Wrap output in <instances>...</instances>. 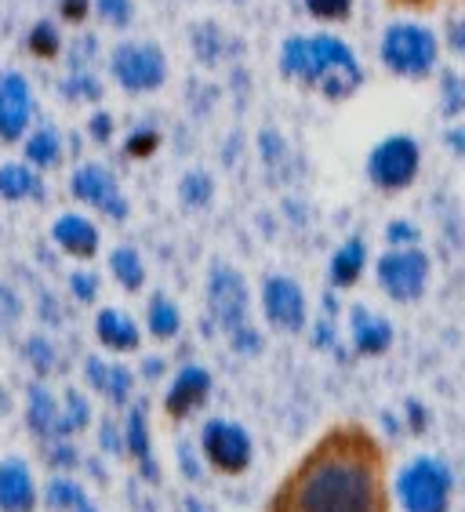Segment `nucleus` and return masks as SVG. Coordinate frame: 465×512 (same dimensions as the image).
Instances as JSON below:
<instances>
[{"mask_svg": "<svg viewBox=\"0 0 465 512\" xmlns=\"http://www.w3.org/2000/svg\"><path fill=\"white\" fill-rule=\"evenodd\" d=\"M277 512H386L371 440L357 429L327 436L287 480Z\"/></svg>", "mask_w": 465, "mask_h": 512, "instance_id": "1", "label": "nucleus"}, {"mask_svg": "<svg viewBox=\"0 0 465 512\" xmlns=\"http://www.w3.org/2000/svg\"><path fill=\"white\" fill-rule=\"evenodd\" d=\"M280 69L287 77L313 80L331 95L342 99L360 84V66L353 59V51L335 37H295L284 44L280 55Z\"/></svg>", "mask_w": 465, "mask_h": 512, "instance_id": "2", "label": "nucleus"}, {"mask_svg": "<svg viewBox=\"0 0 465 512\" xmlns=\"http://www.w3.org/2000/svg\"><path fill=\"white\" fill-rule=\"evenodd\" d=\"M382 59L393 73L404 77H422L436 62V37L415 22H396L389 26L386 40H382Z\"/></svg>", "mask_w": 465, "mask_h": 512, "instance_id": "3", "label": "nucleus"}, {"mask_svg": "<svg viewBox=\"0 0 465 512\" xmlns=\"http://www.w3.org/2000/svg\"><path fill=\"white\" fill-rule=\"evenodd\" d=\"M400 502L407 512H447V494H451V476L433 458H418L396 480Z\"/></svg>", "mask_w": 465, "mask_h": 512, "instance_id": "4", "label": "nucleus"}, {"mask_svg": "<svg viewBox=\"0 0 465 512\" xmlns=\"http://www.w3.org/2000/svg\"><path fill=\"white\" fill-rule=\"evenodd\" d=\"M109 69L128 91H157L168 77V62L153 44H124L113 51Z\"/></svg>", "mask_w": 465, "mask_h": 512, "instance_id": "5", "label": "nucleus"}, {"mask_svg": "<svg viewBox=\"0 0 465 512\" xmlns=\"http://www.w3.org/2000/svg\"><path fill=\"white\" fill-rule=\"evenodd\" d=\"M211 306H215V316L222 320V327L240 335L244 349H255V335H248V324H244V316H248V287H244L240 273L215 269V276H211Z\"/></svg>", "mask_w": 465, "mask_h": 512, "instance_id": "6", "label": "nucleus"}, {"mask_svg": "<svg viewBox=\"0 0 465 512\" xmlns=\"http://www.w3.org/2000/svg\"><path fill=\"white\" fill-rule=\"evenodd\" d=\"M375 186L382 189H404L418 171V146L415 138L407 135H393L386 138L382 146L371 153V164H367Z\"/></svg>", "mask_w": 465, "mask_h": 512, "instance_id": "7", "label": "nucleus"}, {"mask_svg": "<svg viewBox=\"0 0 465 512\" xmlns=\"http://www.w3.org/2000/svg\"><path fill=\"white\" fill-rule=\"evenodd\" d=\"M426 276H429V262L422 251H393L378 262V280L386 287L396 302H411L426 291Z\"/></svg>", "mask_w": 465, "mask_h": 512, "instance_id": "8", "label": "nucleus"}, {"mask_svg": "<svg viewBox=\"0 0 465 512\" xmlns=\"http://www.w3.org/2000/svg\"><path fill=\"white\" fill-rule=\"evenodd\" d=\"M204 454L222 473H244L251 465V440L233 422H208L204 425Z\"/></svg>", "mask_w": 465, "mask_h": 512, "instance_id": "9", "label": "nucleus"}, {"mask_svg": "<svg viewBox=\"0 0 465 512\" xmlns=\"http://www.w3.org/2000/svg\"><path fill=\"white\" fill-rule=\"evenodd\" d=\"M33 91L22 73H0V142H19L30 128Z\"/></svg>", "mask_w": 465, "mask_h": 512, "instance_id": "10", "label": "nucleus"}, {"mask_svg": "<svg viewBox=\"0 0 465 512\" xmlns=\"http://www.w3.org/2000/svg\"><path fill=\"white\" fill-rule=\"evenodd\" d=\"M73 197L84 200V204L99 207V211H106L109 218H124L128 215V204H124V197H120L117 182H113V175H109L106 168H99V164H84V168L73 175Z\"/></svg>", "mask_w": 465, "mask_h": 512, "instance_id": "11", "label": "nucleus"}, {"mask_svg": "<svg viewBox=\"0 0 465 512\" xmlns=\"http://www.w3.org/2000/svg\"><path fill=\"white\" fill-rule=\"evenodd\" d=\"M262 298H266V316L280 331H298L306 324V298H302L295 280H287V276L269 280Z\"/></svg>", "mask_w": 465, "mask_h": 512, "instance_id": "12", "label": "nucleus"}, {"mask_svg": "<svg viewBox=\"0 0 465 512\" xmlns=\"http://www.w3.org/2000/svg\"><path fill=\"white\" fill-rule=\"evenodd\" d=\"M37 509V483L30 465L19 458L0 462V512H33Z\"/></svg>", "mask_w": 465, "mask_h": 512, "instance_id": "13", "label": "nucleus"}, {"mask_svg": "<svg viewBox=\"0 0 465 512\" xmlns=\"http://www.w3.org/2000/svg\"><path fill=\"white\" fill-rule=\"evenodd\" d=\"M208 389H211V375L204 367H186L179 371V378L171 382L168 396H164V411L171 418H186L189 411H197L204 400H208Z\"/></svg>", "mask_w": 465, "mask_h": 512, "instance_id": "14", "label": "nucleus"}, {"mask_svg": "<svg viewBox=\"0 0 465 512\" xmlns=\"http://www.w3.org/2000/svg\"><path fill=\"white\" fill-rule=\"evenodd\" d=\"M51 237L55 244L73 258H91L99 251V229L91 226L84 215H62L55 226H51Z\"/></svg>", "mask_w": 465, "mask_h": 512, "instance_id": "15", "label": "nucleus"}, {"mask_svg": "<svg viewBox=\"0 0 465 512\" xmlns=\"http://www.w3.org/2000/svg\"><path fill=\"white\" fill-rule=\"evenodd\" d=\"M95 335L113 353L139 349V327H135V320L128 313H120V309H102L99 320H95Z\"/></svg>", "mask_w": 465, "mask_h": 512, "instance_id": "16", "label": "nucleus"}, {"mask_svg": "<svg viewBox=\"0 0 465 512\" xmlns=\"http://www.w3.org/2000/svg\"><path fill=\"white\" fill-rule=\"evenodd\" d=\"M88 382L99 389L106 400L113 404H124L131 393V371L117 364H102V360H88Z\"/></svg>", "mask_w": 465, "mask_h": 512, "instance_id": "17", "label": "nucleus"}, {"mask_svg": "<svg viewBox=\"0 0 465 512\" xmlns=\"http://www.w3.org/2000/svg\"><path fill=\"white\" fill-rule=\"evenodd\" d=\"M353 338H357L360 353H382L389 345V338H393V331H389V324L382 316H371L367 309H357L353 313Z\"/></svg>", "mask_w": 465, "mask_h": 512, "instance_id": "18", "label": "nucleus"}, {"mask_svg": "<svg viewBox=\"0 0 465 512\" xmlns=\"http://www.w3.org/2000/svg\"><path fill=\"white\" fill-rule=\"evenodd\" d=\"M30 425H33V433L40 436H62V411L59 404L51 400L48 389H30Z\"/></svg>", "mask_w": 465, "mask_h": 512, "instance_id": "19", "label": "nucleus"}, {"mask_svg": "<svg viewBox=\"0 0 465 512\" xmlns=\"http://www.w3.org/2000/svg\"><path fill=\"white\" fill-rule=\"evenodd\" d=\"M26 160L33 168H55L62 160V138L55 128H37L26 138Z\"/></svg>", "mask_w": 465, "mask_h": 512, "instance_id": "20", "label": "nucleus"}, {"mask_svg": "<svg viewBox=\"0 0 465 512\" xmlns=\"http://www.w3.org/2000/svg\"><path fill=\"white\" fill-rule=\"evenodd\" d=\"M40 189L30 164H4L0 168V200H26Z\"/></svg>", "mask_w": 465, "mask_h": 512, "instance_id": "21", "label": "nucleus"}, {"mask_svg": "<svg viewBox=\"0 0 465 512\" xmlns=\"http://www.w3.org/2000/svg\"><path fill=\"white\" fill-rule=\"evenodd\" d=\"M360 269H364V244H360V240H349V244L338 247L335 262H331V280H335L338 287L357 284Z\"/></svg>", "mask_w": 465, "mask_h": 512, "instance_id": "22", "label": "nucleus"}, {"mask_svg": "<svg viewBox=\"0 0 465 512\" xmlns=\"http://www.w3.org/2000/svg\"><path fill=\"white\" fill-rule=\"evenodd\" d=\"M109 269L117 276L120 284L128 287V291H139L146 284V269H142V258L131 251V247H117L113 255H109Z\"/></svg>", "mask_w": 465, "mask_h": 512, "instance_id": "23", "label": "nucleus"}, {"mask_svg": "<svg viewBox=\"0 0 465 512\" xmlns=\"http://www.w3.org/2000/svg\"><path fill=\"white\" fill-rule=\"evenodd\" d=\"M179 309L171 306L168 298H153V306H149V331L157 338H171L179 335Z\"/></svg>", "mask_w": 465, "mask_h": 512, "instance_id": "24", "label": "nucleus"}, {"mask_svg": "<svg viewBox=\"0 0 465 512\" xmlns=\"http://www.w3.org/2000/svg\"><path fill=\"white\" fill-rule=\"evenodd\" d=\"M26 44H30V51L37 55V59H55V55H59V48H62L59 30H55L51 22H37Z\"/></svg>", "mask_w": 465, "mask_h": 512, "instance_id": "25", "label": "nucleus"}, {"mask_svg": "<svg viewBox=\"0 0 465 512\" xmlns=\"http://www.w3.org/2000/svg\"><path fill=\"white\" fill-rule=\"evenodd\" d=\"M44 502H48L51 509H77V505H84L88 498H84V491H80L77 483L51 480L48 483V494H44Z\"/></svg>", "mask_w": 465, "mask_h": 512, "instance_id": "26", "label": "nucleus"}, {"mask_svg": "<svg viewBox=\"0 0 465 512\" xmlns=\"http://www.w3.org/2000/svg\"><path fill=\"white\" fill-rule=\"evenodd\" d=\"M128 447L135 458L149 462V429H146V411H142V407H135L128 418Z\"/></svg>", "mask_w": 465, "mask_h": 512, "instance_id": "27", "label": "nucleus"}, {"mask_svg": "<svg viewBox=\"0 0 465 512\" xmlns=\"http://www.w3.org/2000/svg\"><path fill=\"white\" fill-rule=\"evenodd\" d=\"M88 425V404H84V396L70 393L66 396V411H62V436L66 433H77Z\"/></svg>", "mask_w": 465, "mask_h": 512, "instance_id": "28", "label": "nucleus"}, {"mask_svg": "<svg viewBox=\"0 0 465 512\" xmlns=\"http://www.w3.org/2000/svg\"><path fill=\"white\" fill-rule=\"evenodd\" d=\"M309 15H317V19H349V11H353V0H306Z\"/></svg>", "mask_w": 465, "mask_h": 512, "instance_id": "29", "label": "nucleus"}, {"mask_svg": "<svg viewBox=\"0 0 465 512\" xmlns=\"http://www.w3.org/2000/svg\"><path fill=\"white\" fill-rule=\"evenodd\" d=\"M99 15L113 26L131 22V0H99Z\"/></svg>", "mask_w": 465, "mask_h": 512, "instance_id": "30", "label": "nucleus"}, {"mask_svg": "<svg viewBox=\"0 0 465 512\" xmlns=\"http://www.w3.org/2000/svg\"><path fill=\"white\" fill-rule=\"evenodd\" d=\"M157 149V131H135L128 138V153L131 157H149Z\"/></svg>", "mask_w": 465, "mask_h": 512, "instance_id": "31", "label": "nucleus"}, {"mask_svg": "<svg viewBox=\"0 0 465 512\" xmlns=\"http://www.w3.org/2000/svg\"><path fill=\"white\" fill-rule=\"evenodd\" d=\"M182 193H186L189 204H204V200L211 197V182L204 175H193L186 178V186H182Z\"/></svg>", "mask_w": 465, "mask_h": 512, "instance_id": "32", "label": "nucleus"}, {"mask_svg": "<svg viewBox=\"0 0 465 512\" xmlns=\"http://www.w3.org/2000/svg\"><path fill=\"white\" fill-rule=\"evenodd\" d=\"M70 287H73V295H77L80 302H91V298H95V291H99V280H95L91 273H73Z\"/></svg>", "mask_w": 465, "mask_h": 512, "instance_id": "33", "label": "nucleus"}, {"mask_svg": "<svg viewBox=\"0 0 465 512\" xmlns=\"http://www.w3.org/2000/svg\"><path fill=\"white\" fill-rule=\"evenodd\" d=\"M66 91H70L73 99H99V84L91 77H73Z\"/></svg>", "mask_w": 465, "mask_h": 512, "instance_id": "34", "label": "nucleus"}, {"mask_svg": "<svg viewBox=\"0 0 465 512\" xmlns=\"http://www.w3.org/2000/svg\"><path fill=\"white\" fill-rule=\"evenodd\" d=\"M62 19L84 22L88 19V0H62Z\"/></svg>", "mask_w": 465, "mask_h": 512, "instance_id": "35", "label": "nucleus"}, {"mask_svg": "<svg viewBox=\"0 0 465 512\" xmlns=\"http://www.w3.org/2000/svg\"><path fill=\"white\" fill-rule=\"evenodd\" d=\"M415 237H418L415 226H407V222H393V226H389V240H393V244H411Z\"/></svg>", "mask_w": 465, "mask_h": 512, "instance_id": "36", "label": "nucleus"}, {"mask_svg": "<svg viewBox=\"0 0 465 512\" xmlns=\"http://www.w3.org/2000/svg\"><path fill=\"white\" fill-rule=\"evenodd\" d=\"M109 131H113V120H109L106 113H99V117L91 120V135L99 138V142H106V138H109Z\"/></svg>", "mask_w": 465, "mask_h": 512, "instance_id": "37", "label": "nucleus"}, {"mask_svg": "<svg viewBox=\"0 0 465 512\" xmlns=\"http://www.w3.org/2000/svg\"><path fill=\"white\" fill-rule=\"evenodd\" d=\"M451 48H455L458 55H465V22H455V26H451Z\"/></svg>", "mask_w": 465, "mask_h": 512, "instance_id": "38", "label": "nucleus"}, {"mask_svg": "<svg viewBox=\"0 0 465 512\" xmlns=\"http://www.w3.org/2000/svg\"><path fill=\"white\" fill-rule=\"evenodd\" d=\"M73 512H95V509H91V505L84 502V505H77V509H73Z\"/></svg>", "mask_w": 465, "mask_h": 512, "instance_id": "39", "label": "nucleus"}, {"mask_svg": "<svg viewBox=\"0 0 465 512\" xmlns=\"http://www.w3.org/2000/svg\"><path fill=\"white\" fill-rule=\"evenodd\" d=\"M407 4H426V0H407Z\"/></svg>", "mask_w": 465, "mask_h": 512, "instance_id": "40", "label": "nucleus"}]
</instances>
